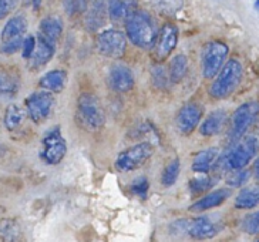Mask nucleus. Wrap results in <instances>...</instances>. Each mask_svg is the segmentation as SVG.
Masks as SVG:
<instances>
[{
    "instance_id": "1",
    "label": "nucleus",
    "mask_w": 259,
    "mask_h": 242,
    "mask_svg": "<svg viewBox=\"0 0 259 242\" xmlns=\"http://www.w3.org/2000/svg\"><path fill=\"white\" fill-rule=\"evenodd\" d=\"M125 31L128 40L140 49L153 47L158 30L154 19L144 10H134L125 19Z\"/></svg>"
},
{
    "instance_id": "2",
    "label": "nucleus",
    "mask_w": 259,
    "mask_h": 242,
    "mask_svg": "<svg viewBox=\"0 0 259 242\" xmlns=\"http://www.w3.org/2000/svg\"><path fill=\"white\" fill-rule=\"evenodd\" d=\"M242 74H244V68L239 61L235 59L227 61L220 70V73L217 74V78L211 86V90H209L211 96L218 100L229 97L241 83Z\"/></svg>"
},
{
    "instance_id": "3",
    "label": "nucleus",
    "mask_w": 259,
    "mask_h": 242,
    "mask_svg": "<svg viewBox=\"0 0 259 242\" xmlns=\"http://www.w3.org/2000/svg\"><path fill=\"white\" fill-rule=\"evenodd\" d=\"M77 118L87 130H100L106 123L103 106L93 93H83L77 101Z\"/></svg>"
},
{
    "instance_id": "4",
    "label": "nucleus",
    "mask_w": 259,
    "mask_h": 242,
    "mask_svg": "<svg viewBox=\"0 0 259 242\" xmlns=\"http://www.w3.org/2000/svg\"><path fill=\"white\" fill-rule=\"evenodd\" d=\"M259 148L258 140L255 137H242L235 145L227 152L224 158V166L228 170L236 171L246 167L251 159L256 155Z\"/></svg>"
},
{
    "instance_id": "5",
    "label": "nucleus",
    "mask_w": 259,
    "mask_h": 242,
    "mask_svg": "<svg viewBox=\"0 0 259 242\" xmlns=\"http://www.w3.org/2000/svg\"><path fill=\"white\" fill-rule=\"evenodd\" d=\"M259 115L258 101H248L238 107L232 114L231 127H229V141L236 143L245 136L246 130L256 121Z\"/></svg>"
},
{
    "instance_id": "6",
    "label": "nucleus",
    "mask_w": 259,
    "mask_h": 242,
    "mask_svg": "<svg viewBox=\"0 0 259 242\" xmlns=\"http://www.w3.org/2000/svg\"><path fill=\"white\" fill-rule=\"evenodd\" d=\"M153 152V145L148 143V141L136 144V145L127 148L125 151L118 154V157L115 159V168L120 173L134 171V170H137L140 167L144 166L145 163L151 158Z\"/></svg>"
},
{
    "instance_id": "7",
    "label": "nucleus",
    "mask_w": 259,
    "mask_h": 242,
    "mask_svg": "<svg viewBox=\"0 0 259 242\" xmlns=\"http://www.w3.org/2000/svg\"><path fill=\"white\" fill-rule=\"evenodd\" d=\"M67 154V143L61 136L60 127L56 126L49 130L43 137V150L40 152V158L46 164L56 166L63 161Z\"/></svg>"
},
{
    "instance_id": "8",
    "label": "nucleus",
    "mask_w": 259,
    "mask_h": 242,
    "mask_svg": "<svg viewBox=\"0 0 259 242\" xmlns=\"http://www.w3.org/2000/svg\"><path fill=\"white\" fill-rule=\"evenodd\" d=\"M228 46L222 42H209L202 53V71L205 78H213L220 73L228 56Z\"/></svg>"
},
{
    "instance_id": "9",
    "label": "nucleus",
    "mask_w": 259,
    "mask_h": 242,
    "mask_svg": "<svg viewBox=\"0 0 259 242\" xmlns=\"http://www.w3.org/2000/svg\"><path fill=\"white\" fill-rule=\"evenodd\" d=\"M96 45L100 54L110 59H120L127 50V37L121 31L110 29L100 33Z\"/></svg>"
},
{
    "instance_id": "10",
    "label": "nucleus",
    "mask_w": 259,
    "mask_h": 242,
    "mask_svg": "<svg viewBox=\"0 0 259 242\" xmlns=\"http://www.w3.org/2000/svg\"><path fill=\"white\" fill-rule=\"evenodd\" d=\"M54 97L49 91H36L26 99V111L34 123H45L50 117Z\"/></svg>"
},
{
    "instance_id": "11",
    "label": "nucleus",
    "mask_w": 259,
    "mask_h": 242,
    "mask_svg": "<svg viewBox=\"0 0 259 242\" xmlns=\"http://www.w3.org/2000/svg\"><path fill=\"white\" fill-rule=\"evenodd\" d=\"M178 42V29L174 24L167 23L161 29L160 34L157 36V40L154 43V57L155 60L162 61L167 59L172 50L176 49Z\"/></svg>"
},
{
    "instance_id": "12",
    "label": "nucleus",
    "mask_w": 259,
    "mask_h": 242,
    "mask_svg": "<svg viewBox=\"0 0 259 242\" xmlns=\"http://www.w3.org/2000/svg\"><path fill=\"white\" fill-rule=\"evenodd\" d=\"M204 115V108L197 103H187L177 114V129L183 134L188 136L198 127L199 121Z\"/></svg>"
},
{
    "instance_id": "13",
    "label": "nucleus",
    "mask_w": 259,
    "mask_h": 242,
    "mask_svg": "<svg viewBox=\"0 0 259 242\" xmlns=\"http://www.w3.org/2000/svg\"><path fill=\"white\" fill-rule=\"evenodd\" d=\"M220 231H221V225L217 221L208 215H201L194 221H190L187 234L190 235L192 239L205 241V239L213 238Z\"/></svg>"
},
{
    "instance_id": "14",
    "label": "nucleus",
    "mask_w": 259,
    "mask_h": 242,
    "mask_svg": "<svg viewBox=\"0 0 259 242\" xmlns=\"http://www.w3.org/2000/svg\"><path fill=\"white\" fill-rule=\"evenodd\" d=\"M108 83L118 93H127L134 87L133 71L125 64H114L108 73Z\"/></svg>"
},
{
    "instance_id": "15",
    "label": "nucleus",
    "mask_w": 259,
    "mask_h": 242,
    "mask_svg": "<svg viewBox=\"0 0 259 242\" xmlns=\"http://www.w3.org/2000/svg\"><path fill=\"white\" fill-rule=\"evenodd\" d=\"M54 52H56L54 43H50V42H47L46 38L38 36L36 49H34L31 57L29 59V67L31 70H37V68H41L43 66H46L47 63L52 60V57L54 56Z\"/></svg>"
},
{
    "instance_id": "16",
    "label": "nucleus",
    "mask_w": 259,
    "mask_h": 242,
    "mask_svg": "<svg viewBox=\"0 0 259 242\" xmlns=\"http://www.w3.org/2000/svg\"><path fill=\"white\" fill-rule=\"evenodd\" d=\"M231 197V189L221 188L215 189L212 192H208L205 197L199 198L198 201H195L194 204L190 207V211L192 212H202L208 211L211 208H215L222 203H225L228 198Z\"/></svg>"
},
{
    "instance_id": "17",
    "label": "nucleus",
    "mask_w": 259,
    "mask_h": 242,
    "mask_svg": "<svg viewBox=\"0 0 259 242\" xmlns=\"http://www.w3.org/2000/svg\"><path fill=\"white\" fill-rule=\"evenodd\" d=\"M27 30V22L24 16H15L9 20L2 30V43L12 40H23L24 33Z\"/></svg>"
},
{
    "instance_id": "18",
    "label": "nucleus",
    "mask_w": 259,
    "mask_h": 242,
    "mask_svg": "<svg viewBox=\"0 0 259 242\" xmlns=\"http://www.w3.org/2000/svg\"><path fill=\"white\" fill-rule=\"evenodd\" d=\"M225 123H227V111L225 110H215L201 124L199 133L204 137L217 136L218 133H221Z\"/></svg>"
},
{
    "instance_id": "19",
    "label": "nucleus",
    "mask_w": 259,
    "mask_h": 242,
    "mask_svg": "<svg viewBox=\"0 0 259 242\" xmlns=\"http://www.w3.org/2000/svg\"><path fill=\"white\" fill-rule=\"evenodd\" d=\"M38 84L49 93H61L67 84V74L63 70H53L41 77Z\"/></svg>"
},
{
    "instance_id": "20",
    "label": "nucleus",
    "mask_w": 259,
    "mask_h": 242,
    "mask_svg": "<svg viewBox=\"0 0 259 242\" xmlns=\"http://www.w3.org/2000/svg\"><path fill=\"white\" fill-rule=\"evenodd\" d=\"M61 33H63V23H61L59 17L49 16V17H45L40 22V33H38V36L46 38L47 42L56 45V42L60 38Z\"/></svg>"
},
{
    "instance_id": "21",
    "label": "nucleus",
    "mask_w": 259,
    "mask_h": 242,
    "mask_svg": "<svg viewBox=\"0 0 259 242\" xmlns=\"http://www.w3.org/2000/svg\"><path fill=\"white\" fill-rule=\"evenodd\" d=\"M23 231L20 224L13 218L0 220V241L2 242H22Z\"/></svg>"
},
{
    "instance_id": "22",
    "label": "nucleus",
    "mask_w": 259,
    "mask_h": 242,
    "mask_svg": "<svg viewBox=\"0 0 259 242\" xmlns=\"http://www.w3.org/2000/svg\"><path fill=\"white\" fill-rule=\"evenodd\" d=\"M218 157V148H208L199 151L192 161V171L198 174H208Z\"/></svg>"
},
{
    "instance_id": "23",
    "label": "nucleus",
    "mask_w": 259,
    "mask_h": 242,
    "mask_svg": "<svg viewBox=\"0 0 259 242\" xmlns=\"http://www.w3.org/2000/svg\"><path fill=\"white\" fill-rule=\"evenodd\" d=\"M259 205V185L244 188L235 198V207L239 210H251Z\"/></svg>"
},
{
    "instance_id": "24",
    "label": "nucleus",
    "mask_w": 259,
    "mask_h": 242,
    "mask_svg": "<svg viewBox=\"0 0 259 242\" xmlns=\"http://www.w3.org/2000/svg\"><path fill=\"white\" fill-rule=\"evenodd\" d=\"M26 117H27V111L24 108L16 104H10L5 111V126L8 130L13 131L23 124Z\"/></svg>"
},
{
    "instance_id": "25",
    "label": "nucleus",
    "mask_w": 259,
    "mask_h": 242,
    "mask_svg": "<svg viewBox=\"0 0 259 242\" xmlns=\"http://www.w3.org/2000/svg\"><path fill=\"white\" fill-rule=\"evenodd\" d=\"M188 70V59L184 54H177L169 63V80L172 83H180Z\"/></svg>"
},
{
    "instance_id": "26",
    "label": "nucleus",
    "mask_w": 259,
    "mask_h": 242,
    "mask_svg": "<svg viewBox=\"0 0 259 242\" xmlns=\"http://www.w3.org/2000/svg\"><path fill=\"white\" fill-rule=\"evenodd\" d=\"M19 90L17 78L6 71H0V100H8L15 97Z\"/></svg>"
},
{
    "instance_id": "27",
    "label": "nucleus",
    "mask_w": 259,
    "mask_h": 242,
    "mask_svg": "<svg viewBox=\"0 0 259 242\" xmlns=\"http://www.w3.org/2000/svg\"><path fill=\"white\" fill-rule=\"evenodd\" d=\"M107 12L111 19L114 20H121V19H127L131 10V5L127 0H111L107 6Z\"/></svg>"
},
{
    "instance_id": "28",
    "label": "nucleus",
    "mask_w": 259,
    "mask_h": 242,
    "mask_svg": "<svg viewBox=\"0 0 259 242\" xmlns=\"http://www.w3.org/2000/svg\"><path fill=\"white\" fill-rule=\"evenodd\" d=\"M212 185L213 180L208 174L197 175L188 182V188H190L192 195H201V194L206 192L208 189L212 188Z\"/></svg>"
},
{
    "instance_id": "29",
    "label": "nucleus",
    "mask_w": 259,
    "mask_h": 242,
    "mask_svg": "<svg viewBox=\"0 0 259 242\" xmlns=\"http://www.w3.org/2000/svg\"><path fill=\"white\" fill-rule=\"evenodd\" d=\"M180 168H181V164H180V159L178 158L172 159V161L164 168L162 178H161V182H162L164 187H172V185L176 184L177 178H178V175H180Z\"/></svg>"
},
{
    "instance_id": "30",
    "label": "nucleus",
    "mask_w": 259,
    "mask_h": 242,
    "mask_svg": "<svg viewBox=\"0 0 259 242\" xmlns=\"http://www.w3.org/2000/svg\"><path fill=\"white\" fill-rule=\"evenodd\" d=\"M151 3L162 15H176L183 8V0H151Z\"/></svg>"
},
{
    "instance_id": "31",
    "label": "nucleus",
    "mask_w": 259,
    "mask_h": 242,
    "mask_svg": "<svg viewBox=\"0 0 259 242\" xmlns=\"http://www.w3.org/2000/svg\"><path fill=\"white\" fill-rule=\"evenodd\" d=\"M244 232L249 235H259V210L246 215L242 221Z\"/></svg>"
},
{
    "instance_id": "32",
    "label": "nucleus",
    "mask_w": 259,
    "mask_h": 242,
    "mask_svg": "<svg viewBox=\"0 0 259 242\" xmlns=\"http://www.w3.org/2000/svg\"><path fill=\"white\" fill-rule=\"evenodd\" d=\"M148 189H150V182L145 177H138L137 180H134L131 184V192L138 198H147L148 194Z\"/></svg>"
},
{
    "instance_id": "33",
    "label": "nucleus",
    "mask_w": 259,
    "mask_h": 242,
    "mask_svg": "<svg viewBox=\"0 0 259 242\" xmlns=\"http://www.w3.org/2000/svg\"><path fill=\"white\" fill-rule=\"evenodd\" d=\"M249 177H251V171L249 170H236L235 173H232L227 178V182L231 187H242L244 184L248 182Z\"/></svg>"
},
{
    "instance_id": "34",
    "label": "nucleus",
    "mask_w": 259,
    "mask_h": 242,
    "mask_svg": "<svg viewBox=\"0 0 259 242\" xmlns=\"http://www.w3.org/2000/svg\"><path fill=\"white\" fill-rule=\"evenodd\" d=\"M63 3L69 16L80 15L87 8V0H64Z\"/></svg>"
},
{
    "instance_id": "35",
    "label": "nucleus",
    "mask_w": 259,
    "mask_h": 242,
    "mask_svg": "<svg viewBox=\"0 0 259 242\" xmlns=\"http://www.w3.org/2000/svg\"><path fill=\"white\" fill-rule=\"evenodd\" d=\"M151 76H153L154 84H155L157 87H160V89H165V87H167L168 76L167 73H165V70H164V67H161V66L153 67V70H151Z\"/></svg>"
},
{
    "instance_id": "36",
    "label": "nucleus",
    "mask_w": 259,
    "mask_h": 242,
    "mask_svg": "<svg viewBox=\"0 0 259 242\" xmlns=\"http://www.w3.org/2000/svg\"><path fill=\"white\" fill-rule=\"evenodd\" d=\"M19 5V0H0V20L8 17Z\"/></svg>"
},
{
    "instance_id": "37",
    "label": "nucleus",
    "mask_w": 259,
    "mask_h": 242,
    "mask_svg": "<svg viewBox=\"0 0 259 242\" xmlns=\"http://www.w3.org/2000/svg\"><path fill=\"white\" fill-rule=\"evenodd\" d=\"M36 37L34 36H27V37L23 40V45H22V49H23V57L24 59H30L31 54L36 49Z\"/></svg>"
},
{
    "instance_id": "38",
    "label": "nucleus",
    "mask_w": 259,
    "mask_h": 242,
    "mask_svg": "<svg viewBox=\"0 0 259 242\" xmlns=\"http://www.w3.org/2000/svg\"><path fill=\"white\" fill-rule=\"evenodd\" d=\"M111 0H90V9H97V10H104Z\"/></svg>"
},
{
    "instance_id": "39",
    "label": "nucleus",
    "mask_w": 259,
    "mask_h": 242,
    "mask_svg": "<svg viewBox=\"0 0 259 242\" xmlns=\"http://www.w3.org/2000/svg\"><path fill=\"white\" fill-rule=\"evenodd\" d=\"M31 2H33V6H34V9H40L43 0H31Z\"/></svg>"
},
{
    "instance_id": "40",
    "label": "nucleus",
    "mask_w": 259,
    "mask_h": 242,
    "mask_svg": "<svg viewBox=\"0 0 259 242\" xmlns=\"http://www.w3.org/2000/svg\"><path fill=\"white\" fill-rule=\"evenodd\" d=\"M255 175H256V178L259 180V158L258 161L255 163Z\"/></svg>"
},
{
    "instance_id": "41",
    "label": "nucleus",
    "mask_w": 259,
    "mask_h": 242,
    "mask_svg": "<svg viewBox=\"0 0 259 242\" xmlns=\"http://www.w3.org/2000/svg\"><path fill=\"white\" fill-rule=\"evenodd\" d=\"M255 8L259 10V0H256V3H255Z\"/></svg>"
},
{
    "instance_id": "42",
    "label": "nucleus",
    "mask_w": 259,
    "mask_h": 242,
    "mask_svg": "<svg viewBox=\"0 0 259 242\" xmlns=\"http://www.w3.org/2000/svg\"><path fill=\"white\" fill-rule=\"evenodd\" d=\"M253 242H259V239H256V241H253Z\"/></svg>"
}]
</instances>
